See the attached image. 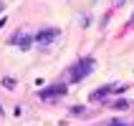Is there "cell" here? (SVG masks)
Masks as SVG:
<instances>
[{
	"label": "cell",
	"mask_w": 134,
	"mask_h": 126,
	"mask_svg": "<svg viewBox=\"0 0 134 126\" xmlns=\"http://www.w3.org/2000/svg\"><path fill=\"white\" fill-rule=\"evenodd\" d=\"M83 111H86L83 106H74V109H71V116H83Z\"/></svg>",
	"instance_id": "cell-7"
},
{
	"label": "cell",
	"mask_w": 134,
	"mask_h": 126,
	"mask_svg": "<svg viewBox=\"0 0 134 126\" xmlns=\"http://www.w3.org/2000/svg\"><path fill=\"white\" fill-rule=\"evenodd\" d=\"M127 91V83H109V86H101V88L91 91V101H104L106 96H111V93H124Z\"/></svg>",
	"instance_id": "cell-2"
},
{
	"label": "cell",
	"mask_w": 134,
	"mask_h": 126,
	"mask_svg": "<svg viewBox=\"0 0 134 126\" xmlns=\"http://www.w3.org/2000/svg\"><path fill=\"white\" fill-rule=\"evenodd\" d=\"M94 58H79L74 63V66L68 68V83H79V81H83L89 73H94Z\"/></svg>",
	"instance_id": "cell-1"
},
{
	"label": "cell",
	"mask_w": 134,
	"mask_h": 126,
	"mask_svg": "<svg viewBox=\"0 0 134 126\" xmlns=\"http://www.w3.org/2000/svg\"><path fill=\"white\" fill-rule=\"evenodd\" d=\"M8 43L20 45V51H28L30 45H33V35H28V33H18V35H10V40H8Z\"/></svg>",
	"instance_id": "cell-5"
},
{
	"label": "cell",
	"mask_w": 134,
	"mask_h": 126,
	"mask_svg": "<svg viewBox=\"0 0 134 126\" xmlns=\"http://www.w3.org/2000/svg\"><path fill=\"white\" fill-rule=\"evenodd\" d=\"M111 109H116V111H127L129 101H127V98H116V101H111Z\"/></svg>",
	"instance_id": "cell-6"
},
{
	"label": "cell",
	"mask_w": 134,
	"mask_h": 126,
	"mask_svg": "<svg viewBox=\"0 0 134 126\" xmlns=\"http://www.w3.org/2000/svg\"><path fill=\"white\" fill-rule=\"evenodd\" d=\"M132 23H134V15H132Z\"/></svg>",
	"instance_id": "cell-13"
},
{
	"label": "cell",
	"mask_w": 134,
	"mask_h": 126,
	"mask_svg": "<svg viewBox=\"0 0 134 126\" xmlns=\"http://www.w3.org/2000/svg\"><path fill=\"white\" fill-rule=\"evenodd\" d=\"M58 35H61L58 28H43V30H38L36 35H33V43H36L38 48H46V45H51L53 40H58Z\"/></svg>",
	"instance_id": "cell-3"
},
{
	"label": "cell",
	"mask_w": 134,
	"mask_h": 126,
	"mask_svg": "<svg viewBox=\"0 0 134 126\" xmlns=\"http://www.w3.org/2000/svg\"><path fill=\"white\" fill-rule=\"evenodd\" d=\"M3 86H5V88H15V81L13 78H3Z\"/></svg>",
	"instance_id": "cell-8"
},
{
	"label": "cell",
	"mask_w": 134,
	"mask_h": 126,
	"mask_svg": "<svg viewBox=\"0 0 134 126\" xmlns=\"http://www.w3.org/2000/svg\"><path fill=\"white\" fill-rule=\"evenodd\" d=\"M0 113H3V106H0Z\"/></svg>",
	"instance_id": "cell-12"
},
{
	"label": "cell",
	"mask_w": 134,
	"mask_h": 126,
	"mask_svg": "<svg viewBox=\"0 0 134 126\" xmlns=\"http://www.w3.org/2000/svg\"><path fill=\"white\" fill-rule=\"evenodd\" d=\"M66 88H68L66 83H53V86H46L38 96L43 98V101H56V98H63V96H66Z\"/></svg>",
	"instance_id": "cell-4"
},
{
	"label": "cell",
	"mask_w": 134,
	"mask_h": 126,
	"mask_svg": "<svg viewBox=\"0 0 134 126\" xmlns=\"http://www.w3.org/2000/svg\"><path fill=\"white\" fill-rule=\"evenodd\" d=\"M124 3H127V0H114V5H116V8H121Z\"/></svg>",
	"instance_id": "cell-10"
},
{
	"label": "cell",
	"mask_w": 134,
	"mask_h": 126,
	"mask_svg": "<svg viewBox=\"0 0 134 126\" xmlns=\"http://www.w3.org/2000/svg\"><path fill=\"white\" fill-rule=\"evenodd\" d=\"M3 10H5V5H3V3H0V13H3Z\"/></svg>",
	"instance_id": "cell-11"
},
{
	"label": "cell",
	"mask_w": 134,
	"mask_h": 126,
	"mask_svg": "<svg viewBox=\"0 0 134 126\" xmlns=\"http://www.w3.org/2000/svg\"><path fill=\"white\" fill-rule=\"evenodd\" d=\"M109 126H127L124 121H119V119H114V121H109Z\"/></svg>",
	"instance_id": "cell-9"
}]
</instances>
